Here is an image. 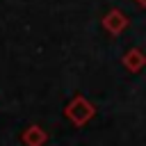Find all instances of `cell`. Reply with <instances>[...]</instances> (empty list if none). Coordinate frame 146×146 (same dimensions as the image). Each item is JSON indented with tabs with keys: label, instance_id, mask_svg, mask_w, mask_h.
Returning <instances> with one entry per match:
<instances>
[{
	"label": "cell",
	"instance_id": "cell-1",
	"mask_svg": "<svg viewBox=\"0 0 146 146\" xmlns=\"http://www.w3.org/2000/svg\"><path fill=\"white\" fill-rule=\"evenodd\" d=\"M66 116H68L75 125H82V123H87V121L94 116V105H91L87 98L75 96V98L68 103V107H66Z\"/></svg>",
	"mask_w": 146,
	"mask_h": 146
},
{
	"label": "cell",
	"instance_id": "cell-2",
	"mask_svg": "<svg viewBox=\"0 0 146 146\" xmlns=\"http://www.w3.org/2000/svg\"><path fill=\"white\" fill-rule=\"evenodd\" d=\"M103 25H105V27H107L112 34H119V32H121V30L128 25V18H125L121 11H116V9H114V11H110V14L105 16Z\"/></svg>",
	"mask_w": 146,
	"mask_h": 146
},
{
	"label": "cell",
	"instance_id": "cell-3",
	"mask_svg": "<svg viewBox=\"0 0 146 146\" xmlns=\"http://www.w3.org/2000/svg\"><path fill=\"white\" fill-rule=\"evenodd\" d=\"M46 139H48V135H46V130H41L39 125H30V128L23 132V141H25L27 146H43Z\"/></svg>",
	"mask_w": 146,
	"mask_h": 146
},
{
	"label": "cell",
	"instance_id": "cell-4",
	"mask_svg": "<svg viewBox=\"0 0 146 146\" xmlns=\"http://www.w3.org/2000/svg\"><path fill=\"white\" fill-rule=\"evenodd\" d=\"M123 64H125V68L128 71H139L144 64H146V57H144V52L141 50H128L125 52V57H123Z\"/></svg>",
	"mask_w": 146,
	"mask_h": 146
},
{
	"label": "cell",
	"instance_id": "cell-5",
	"mask_svg": "<svg viewBox=\"0 0 146 146\" xmlns=\"http://www.w3.org/2000/svg\"><path fill=\"white\" fill-rule=\"evenodd\" d=\"M137 2H139V5H144V7H146V0H137Z\"/></svg>",
	"mask_w": 146,
	"mask_h": 146
}]
</instances>
